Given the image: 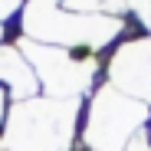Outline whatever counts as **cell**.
I'll list each match as a JSON object with an SVG mask.
<instances>
[{"label":"cell","mask_w":151,"mask_h":151,"mask_svg":"<svg viewBox=\"0 0 151 151\" xmlns=\"http://www.w3.org/2000/svg\"><path fill=\"white\" fill-rule=\"evenodd\" d=\"M79 125V99H30L7 112L0 145L7 151H69Z\"/></svg>","instance_id":"1"},{"label":"cell","mask_w":151,"mask_h":151,"mask_svg":"<svg viewBox=\"0 0 151 151\" xmlns=\"http://www.w3.org/2000/svg\"><path fill=\"white\" fill-rule=\"evenodd\" d=\"M122 27H125V20L109 17V13H66V7H53V4H27L23 7V40H33L43 46L102 49L118 36Z\"/></svg>","instance_id":"2"},{"label":"cell","mask_w":151,"mask_h":151,"mask_svg":"<svg viewBox=\"0 0 151 151\" xmlns=\"http://www.w3.org/2000/svg\"><path fill=\"white\" fill-rule=\"evenodd\" d=\"M17 49L33 66L40 86L46 89V99H79L95 82L99 49L92 46L59 49V46L33 43V40H17Z\"/></svg>","instance_id":"3"},{"label":"cell","mask_w":151,"mask_h":151,"mask_svg":"<svg viewBox=\"0 0 151 151\" xmlns=\"http://www.w3.org/2000/svg\"><path fill=\"white\" fill-rule=\"evenodd\" d=\"M148 105L115 92L112 86H102L92 95V109L82 125V145L89 151H125V145L148 125Z\"/></svg>","instance_id":"4"},{"label":"cell","mask_w":151,"mask_h":151,"mask_svg":"<svg viewBox=\"0 0 151 151\" xmlns=\"http://www.w3.org/2000/svg\"><path fill=\"white\" fill-rule=\"evenodd\" d=\"M109 86L151 109V36L125 40L105 66Z\"/></svg>","instance_id":"5"},{"label":"cell","mask_w":151,"mask_h":151,"mask_svg":"<svg viewBox=\"0 0 151 151\" xmlns=\"http://www.w3.org/2000/svg\"><path fill=\"white\" fill-rule=\"evenodd\" d=\"M0 86L7 89V95L17 102H30L40 92V79L33 66L27 63V56L17 46H0Z\"/></svg>","instance_id":"6"},{"label":"cell","mask_w":151,"mask_h":151,"mask_svg":"<svg viewBox=\"0 0 151 151\" xmlns=\"http://www.w3.org/2000/svg\"><path fill=\"white\" fill-rule=\"evenodd\" d=\"M125 151H151V141H148V132L141 128V132H138V135H135V138H132L128 145H125Z\"/></svg>","instance_id":"7"},{"label":"cell","mask_w":151,"mask_h":151,"mask_svg":"<svg viewBox=\"0 0 151 151\" xmlns=\"http://www.w3.org/2000/svg\"><path fill=\"white\" fill-rule=\"evenodd\" d=\"M7 112H10V105H7V89L0 86V125L7 122Z\"/></svg>","instance_id":"8"},{"label":"cell","mask_w":151,"mask_h":151,"mask_svg":"<svg viewBox=\"0 0 151 151\" xmlns=\"http://www.w3.org/2000/svg\"><path fill=\"white\" fill-rule=\"evenodd\" d=\"M0 46H4V23H0Z\"/></svg>","instance_id":"9"}]
</instances>
